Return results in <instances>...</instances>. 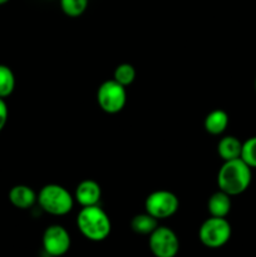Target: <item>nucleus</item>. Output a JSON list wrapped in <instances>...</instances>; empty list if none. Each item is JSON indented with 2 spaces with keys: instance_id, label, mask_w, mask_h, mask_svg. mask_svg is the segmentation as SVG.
<instances>
[{
  "instance_id": "0eeeda50",
  "label": "nucleus",
  "mask_w": 256,
  "mask_h": 257,
  "mask_svg": "<svg viewBox=\"0 0 256 257\" xmlns=\"http://www.w3.org/2000/svg\"><path fill=\"white\" fill-rule=\"evenodd\" d=\"M148 245L155 257H175L180 250V240L177 235L166 226H158L151 233Z\"/></svg>"
},
{
  "instance_id": "412c9836",
  "label": "nucleus",
  "mask_w": 256,
  "mask_h": 257,
  "mask_svg": "<svg viewBox=\"0 0 256 257\" xmlns=\"http://www.w3.org/2000/svg\"><path fill=\"white\" fill-rule=\"evenodd\" d=\"M255 90H256V78H255Z\"/></svg>"
},
{
  "instance_id": "f257e3e1",
  "label": "nucleus",
  "mask_w": 256,
  "mask_h": 257,
  "mask_svg": "<svg viewBox=\"0 0 256 257\" xmlns=\"http://www.w3.org/2000/svg\"><path fill=\"white\" fill-rule=\"evenodd\" d=\"M252 168L248 167L241 158L225 161L217 175V185L221 191L230 196L245 192L251 183Z\"/></svg>"
},
{
  "instance_id": "ddd939ff",
  "label": "nucleus",
  "mask_w": 256,
  "mask_h": 257,
  "mask_svg": "<svg viewBox=\"0 0 256 257\" xmlns=\"http://www.w3.org/2000/svg\"><path fill=\"white\" fill-rule=\"evenodd\" d=\"M205 130L213 136L221 135L228 125V115L225 110L215 109L208 113L205 118Z\"/></svg>"
},
{
  "instance_id": "6e6552de",
  "label": "nucleus",
  "mask_w": 256,
  "mask_h": 257,
  "mask_svg": "<svg viewBox=\"0 0 256 257\" xmlns=\"http://www.w3.org/2000/svg\"><path fill=\"white\" fill-rule=\"evenodd\" d=\"M70 235L63 226L52 225L43 233V248L49 256L59 257L69 251Z\"/></svg>"
},
{
  "instance_id": "2eb2a0df",
  "label": "nucleus",
  "mask_w": 256,
  "mask_h": 257,
  "mask_svg": "<svg viewBox=\"0 0 256 257\" xmlns=\"http://www.w3.org/2000/svg\"><path fill=\"white\" fill-rule=\"evenodd\" d=\"M15 88V77L8 65L0 64V98L9 97Z\"/></svg>"
},
{
  "instance_id": "6ab92c4d",
  "label": "nucleus",
  "mask_w": 256,
  "mask_h": 257,
  "mask_svg": "<svg viewBox=\"0 0 256 257\" xmlns=\"http://www.w3.org/2000/svg\"><path fill=\"white\" fill-rule=\"evenodd\" d=\"M8 105L5 103V100L3 98H0V132L3 131V128L5 127L8 122Z\"/></svg>"
},
{
  "instance_id": "9d476101",
  "label": "nucleus",
  "mask_w": 256,
  "mask_h": 257,
  "mask_svg": "<svg viewBox=\"0 0 256 257\" xmlns=\"http://www.w3.org/2000/svg\"><path fill=\"white\" fill-rule=\"evenodd\" d=\"M37 198L34 190L25 185L14 186L9 192V201L12 202V205L20 210H27V208L32 207Z\"/></svg>"
},
{
  "instance_id": "39448f33",
  "label": "nucleus",
  "mask_w": 256,
  "mask_h": 257,
  "mask_svg": "<svg viewBox=\"0 0 256 257\" xmlns=\"http://www.w3.org/2000/svg\"><path fill=\"white\" fill-rule=\"evenodd\" d=\"M97 100L99 107L105 113L114 114V113L120 112L124 108L125 102H127L125 87L120 85L114 79L105 80L98 88Z\"/></svg>"
},
{
  "instance_id": "4468645a",
  "label": "nucleus",
  "mask_w": 256,
  "mask_h": 257,
  "mask_svg": "<svg viewBox=\"0 0 256 257\" xmlns=\"http://www.w3.org/2000/svg\"><path fill=\"white\" fill-rule=\"evenodd\" d=\"M131 227L138 235H151L158 227L157 218L151 216L150 213H141L135 216L131 222Z\"/></svg>"
},
{
  "instance_id": "f03ea898",
  "label": "nucleus",
  "mask_w": 256,
  "mask_h": 257,
  "mask_svg": "<svg viewBox=\"0 0 256 257\" xmlns=\"http://www.w3.org/2000/svg\"><path fill=\"white\" fill-rule=\"evenodd\" d=\"M77 226L85 238L95 242L105 240L112 230L109 217L98 205L83 207L78 213Z\"/></svg>"
},
{
  "instance_id": "f8f14e48",
  "label": "nucleus",
  "mask_w": 256,
  "mask_h": 257,
  "mask_svg": "<svg viewBox=\"0 0 256 257\" xmlns=\"http://www.w3.org/2000/svg\"><path fill=\"white\" fill-rule=\"evenodd\" d=\"M241 151H242V143L233 136H226L217 145L218 156L222 158L223 162L240 158Z\"/></svg>"
},
{
  "instance_id": "1a4fd4ad",
  "label": "nucleus",
  "mask_w": 256,
  "mask_h": 257,
  "mask_svg": "<svg viewBox=\"0 0 256 257\" xmlns=\"http://www.w3.org/2000/svg\"><path fill=\"white\" fill-rule=\"evenodd\" d=\"M100 196H102L100 186L93 180L82 181L75 190V200L82 207L98 205Z\"/></svg>"
},
{
  "instance_id": "20e7f679",
  "label": "nucleus",
  "mask_w": 256,
  "mask_h": 257,
  "mask_svg": "<svg viewBox=\"0 0 256 257\" xmlns=\"http://www.w3.org/2000/svg\"><path fill=\"white\" fill-rule=\"evenodd\" d=\"M198 237L206 247H222L231 237V225L225 217L211 216L201 225L198 230Z\"/></svg>"
},
{
  "instance_id": "f3484780",
  "label": "nucleus",
  "mask_w": 256,
  "mask_h": 257,
  "mask_svg": "<svg viewBox=\"0 0 256 257\" xmlns=\"http://www.w3.org/2000/svg\"><path fill=\"white\" fill-rule=\"evenodd\" d=\"M88 0H60V8L68 17L77 18L85 12Z\"/></svg>"
},
{
  "instance_id": "7ed1b4c3",
  "label": "nucleus",
  "mask_w": 256,
  "mask_h": 257,
  "mask_svg": "<svg viewBox=\"0 0 256 257\" xmlns=\"http://www.w3.org/2000/svg\"><path fill=\"white\" fill-rule=\"evenodd\" d=\"M38 203L45 212L53 216H64L70 212L74 205L72 195L59 185H47L40 190Z\"/></svg>"
},
{
  "instance_id": "423d86ee",
  "label": "nucleus",
  "mask_w": 256,
  "mask_h": 257,
  "mask_svg": "<svg viewBox=\"0 0 256 257\" xmlns=\"http://www.w3.org/2000/svg\"><path fill=\"white\" fill-rule=\"evenodd\" d=\"M178 198L175 193L166 190L155 191L146 198V212L157 220H163L175 215L178 210Z\"/></svg>"
},
{
  "instance_id": "aec40b11",
  "label": "nucleus",
  "mask_w": 256,
  "mask_h": 257,
  "mask_svg": "<svg viewBox=\"0 0 256 257\" xmlns=\"http://www.w3.org/2000/svg\"><path fill=\"white\" fill-rule=\"evenodd\" d=\"M8 2H9V0H0V5L5 4V3H8Z\"/></svg>"
},
{
  "instance_id": "9b49d317",
  "label": "nucleus",
  "mask_w": 256,
  "mask_h": 257,
  "mask_svg": "<svg viewBox=\"0 0 256 257\" xmlns=\"http://www.w3.org/2000/svg\"><path fill=\"white\" fill-rule=\"evenodd\" d=\"M231 196L223 191L213 193L207 203L208 212L212 217H226L231 210Z\"/></svg>"
},
{
  "instance_id": "a211bd4d",
  "label": "nucleus",
  "mask_w": 256,
  "mask_h": 257,
  "mask_svg": "<svg viewBox=\"0 0 256 257\" xmlns=\"http://www.w3.org/2000/svg\"><path fill=\"white\" fill-rule=\"evenodd\" d=\"M241 160L250 168H256V136L242 143Z\"/></svg>"
},
{
  "instance_id": "dca6fc26",
  "label": "nucleus",
  "mask_w": 256,
  "mask_h": 257,
  "mask_svg": "<svg viewBox=\"0 0 256 257\" xmlns=\"http://www.w3.org/2000/svg\"><path fill=\"white\" fill-rule=\"evenodd\" d=\"M135 78L136 69L133 68V65L128 64V63L119 64L114 69V73H113V79L119 83L120 85H123V87H127V85L132 84Z\"/></svg>"
}]
</instances>
